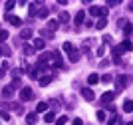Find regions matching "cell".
I'll return each instance as SVG.
<instances>
[{
  "instance_id": "obj_1",
  "label": "cell",
  "mask_w": 133,
  "mask_h": 125,
  "mask_svg": "<svg viewBox=\"0 0 133 125\" xmlns=\"http://www.w3.org/2000/svg\"><path fill=\"white\" fill-rule=\"evenodd\" d=\"M127 82H129L127 76H117L115 77V89H117V91H123L125 85H127Z\"/></svg>"
},
{
  "instance_id": "obj_2",
  "label": "cell",
  "mask_w": 133,
  "mask_h": 125,
  "mask_svg": "<svg viewBox=\"0 0 133 125\" xmlns=\"http://www.w3.org/2000/svg\"><path fill=\"white\" fill-rule=\"evenodd\" d=\"M32 97H34V91L30 87H22L20 89V101H30Z\"/></svg>"
},
{
  "instance_id": "obj_3",
  "label": "cell",
  "mask_w": 133,
  "mask_h": 125,
  "mask_svg": "<svg viewBox=\"0 0 133 125\" xmlns=\"http://www.w3.org/2000/svg\"><path fill=\"white\" fill-rule=\"evenodd\" d=\"M4 20L8 22V24H12V26H22V20H20L18 16H14V14H6Z\"/></svg>"
},
{
  "instance_id": "obj_4",
  "label": "cell",
  "mask_w": 133,
  "mask_h": 125,
  "mask_svg": "<svg viewBox=\"0 0 133 125\" xmlns=\"http://www.w3.org/2000/svg\"><path fill=\"white\" fill-rule=\"evenodd\" d=\"M82 97L85 99V101H94V99H95V93L91 91L89 87H83V89H82Z\"/></svg>"
},
{
  "instance_id": "obj_5",
  "label": "cell",
  "mask_w": 133,
  "mask_h": 125,
  "mask_svg": "<svg viewBox=\"0 0 133 125\" xmlns=\"http://www.w3.org/2000/svg\"><path fill=\"white\" fill-rule=\"evenodd\" d=\"M115 99V91H105L103 95H101V103H105V105H109L111 101Z\"/></svg>"
},
{
  "instance_id": "obj_6",
  "label": "cell",
  "mask_w": 133,
  "mask_h": 125,
  "mask_svg": "<svg viewBox=\"0 0 133 125\" xmlns=\"http://www.w3.org/2000/svg\"><path fill=\"white\" fill-rule=\"evenodd\" d=\"M40 6H42V4H30V6H28V14H30V16H38Z\"/></svg>"
},
{
  "instance_id": "obj_7",
  "label": "cell",
  "mask_w": 133,
  "mask_h": 125,
  "mask_svg": "<svg viewBox=\"0 0 133 125\" xmlns=\"http://www.w3.org/2000/svg\"><path fill=\"white\" fill-rule=\"evenodd\" d=\"M74 22H76L78 26H79V24H83V22H85V12H83V10H79L78 14H76V18H74Z\"/></svg>"
},
{
  "instance_id": "obj_8",
  "label": "cell",
  "mask_w": 133,
  "mask_h": 125,
  "mask_svg": "<svg viewBox=\"0 0 133 125\" xmlns=\"http://www.w3.org/2000/svg\"><path fill=\"white\" fill-rule=\"evenodd\" d=\"M44 48H46V40H42V38L34 40V50H44Z\"/></svg>"
},
{
  "instance_id": "obj_9",
  "label": "cell",
  "mask_w": 133,
  "mask_h": 125,
  "mask_svg": "<svg viewBox=\"0 0 133 125\" xmlns=\"http://www.w3.org/2000/svg\"><path fill=\"white\" fill-rule=\"evenodd\" d=\"M99 80H101V77L97 76V74H89V77H88V83H89V85H95V83L99 82Z\"/></svg>"
},
{
  "instance_id": "obj_10",
  "label": "cell",
  "mask_w": 133,
  "mask_h": 125,
  "mask_svg": "<svg viewBox=\"0 0 133 125\" xmlns=\"http://www.w3.org/2000/svg\"><path fill=\"white\" fill-rule=\"evenodd\" d=\"M62 48H64V52H66L68 56H70V54L74 52V50H76V48H74V44H72V42H64V46H62Z\"/></svg>"
},
{
  "instance_id": "obj_11",
  "label": "cell",
  "mask_w": 133,
  "mask_h": 125,
  "mask_svg": "<svg viewBox=\"0 0 133 125\" xmlns=\"http://www.w3.org/2000/svg\"><path fill=\"white\" fill-rule=\"evenodd\" d=\"M119 48H121L123 52H129V50H133V44L129 42V40H123V42H121V46H119Z\"/></svg>"
},
{
  "instance_id": "obj_12",
  "label": "cell",
  "mask_w": 133,
  "mask_h": 125,
  "mask_svg": "<svg viewBox=\"0 0 133 125\" xmlns=\"http://www.w3.org/2000/svg\"><path fill=\"white\" fill-rule=\"evenodd\" d=\"M36 119H38V113H36V111H34V113H28L26 115V123H36Z\"/></svg>"
},
{
  "instance_id": "obj_13",
  "label": "cell",
  "mask_w": 133,
  "mask_h": 125,
  "mask_svg": "<svg viewBox=\"0 0 133 125\" xmlns=\"http://www.w3.org/2000/svg\"><path fill=\"white\" fill-rule=\"evenodd\" d=\"M20 38H22V40H30V38H32V30H30V28L22 30V32H20Z\"/></svg>"
},
{
  "instance_id": "obj_14",
  "label": "cell",
  "mask_w": 133,
  "mask_h": 125,
  "mask_svg": "<svg viewBox=\"0 0 133 125\" xmlns=\"http://www.w3.org/2000/svg\"><path fill=\"white\" fill-rule=\"evenodd\" d=\"M44 121H46V123H52V121H56V113H54V111H48V113L44 115Z\"/></svg>"
},
{
  "instance_id": "obj_15",
  "label": "cell",
  "mask_w": 133,
  "mask_h": 125,
  "mask_svg": "<svg viewBox=\"0 0 133 125\" xmlns=\"http://www.w3.org/2000/svg\"><path fill=\"white\" fill-rule=\"evenodd\" d=\"M42 111H48V103H44V101H40L36 105V113H42Z\"/></svg>"
},
{
  "instance_id": "obj_16",
  "label": "cell",
  "mask_w": 133,
  "mask_h": 125,
  "mask_svg": "<svg viewBox=\"0 0 133 125\" xmlns=\"http://www.w3.org/2000/svg\"><path fill=\"white\" fill-rule=\"evenodd\" d=\"M123 111H127V113L133 111V101H131V99H127V101L123 103Z\"/></svg>"
},
{
  "instance_id": "obj_17",
  "label": "cell",
  "mask_w": 133,
  "mask_h": 125,
  "mask_svg": "<svg viewBox=\"0 0 133 125\" xmlns=\"http://www.w3.org/2000/svg\"><path fill=\"white\" fill-rule=\"evenodd\" d=\"M99 14H101L99 6H91V8H89V16H99Z\"/></svg>"
},
{
  "instance_id": "obj_18",
  "label": "cell",
  "mask_w": 133,
  "mask_h": 125,
  "mask_svg": "<svg viewBox=\"0 0 133 125\" xmlns=\"http://www.w3.org/2000/svg\"><path fill=\"white\" fill-rule=\"evenodd\" d=\"M52 80H54V76H44V77H40V85H48Z\"/></svg>"
},
{
  "instance_id": "obj_19",
  "label": "cell",
  "mask_w": 133,
  "mask_h": 125,
  "mask_svg": "<svg viewBox=\"0 0 133 125\" xmlns=\"http://www.w3.org/2000/svg\"><path fill=\"white\" fill-rule=\"evenodd\" d=\"M12 93H14V89H12L10 85H6L4 89H2V95H4V97H12Z\"/></svg>"
},
{
  "instance_id": "obj_20",
  "label": "cell",
  "mask_w": 133,
  "mask_h": 125,
  "mask_svg": "<svg viewBox=\"0 0 133 125\" xmlns=\"http://www.w3.org/2000/svg\"><path fill=\"white\" fill-rule=\"evenodd\" d=\"M105 24H107V18H99V20H97V24H95V28H97V30H103V28H105Z\"/></svg>"
},
{
  "instance_id": "obj_21",
  "label": "cell",
  "mask_w": 133,
  "mask_h": 125,
  "mask_svg": "<svg viewBox=\"0 0 133 125\" xmlns=\"http://www.w3.org/2000/svg\"><path fill=\"white\" fill-rule=\"evenodd\" d=\"M78 60H79V52H78V50H74L72 54H70V62H72V64H76Z\"/></svg>"
},
{
  "instance_id": "obj_22",
  "label": "cell",
  "mask_w": 133,
  "mask_h": 125,
  "mask_svg": "<svg viewBox=\"0 0 133 125\" xmlns=\"http://www.w3.org/2000/svg\"><path fill=\"white\" fill-rule=\"evenodd\" d=\"M68 20H70V14H68V12H62L60 18H58V22H62V24H66Z\"/></svg>"
},
{
  "instance_id": "obj_23",
  "label": "cell",
  "mask_w": 133,
  "mask_h": 125,
  "mask_svg": "<svg viewBox=\"0 0 133 125\" xmlns=\"http://www.w3.org/2000/svg\"><path fill=\"white\" fill-rule=\"evenodd\" d=\"M58 26H60V22H58V20H50V22H48V30H50V32L56 30Z\"/></svg>"
},
{
  "instance_id": "obj_24",
  "label": "cell",
  "mask_w": 133,
  "mask_h": 125,
  "mask_svg": "<svg viewBox=\"0 0 133 125\" xmlns=\"http://www.w3.org/2000/svg\"><path fill=\"white\" fill-rule=\"evenodd\" d=\"M38 16H40V18H48V8H46V6H40Z\"/></svg>"
},
{
  "instance_id": "obj_25",
  "label": "cell",
  "mask_w": 133,
  "mask_h": 125,
  "mask_svg": "<svg viewBox=\"0 0 133 125\" xmlns=\"http://www.w3.org/2000/svg\"><path fill=\"white\" fill-rule=\"evenodd\" d=\"M101 82H103V83L113 82V76H111V74H103V76H101Z\"/></svg>"
},
{
  "instance_id": "obj_26",
  "label": "cell",
  "mask_w": 133,
  "mask_h": 125,
  "mask_svg": "<svg viewBox=\"0 0 133 125\" xmlns=\"http://www.w3.org/2000/svg\"><path fill=\"white\" fill-rule=\"evenodd\" d=\"M30 54H34V46H24V56H30Z\"/></svg>"
},
{
  "instance_id": "obj_27",
  "label": "cell",
  "mask_w": 133,
  "mask_h": 125,
  "mask_svg": "<svg viewBox=\"0 0 133 125\" xmlns=\"http://www.w3.org/2000/svg\"><path fill=\"white\" fill-rule=\"evenodd\" d=\"M66 123H68V117H66V115H62V117L56 119V125H66Z\"/></svg>"
},
{
  "instance_id": "obj_28",
  "label": "cell",
  "mask_w": 133,
  "mask_h": 125,
  "mask_svg": "<svg viewBox=\"0 0 133 125\" xmlns=\"http://www.w3.org/2000/svg\"><path fill=\"white\" fill-rule=\"evenodd\" d=\"M95 117H97V121H105V111H97V113H95Z\"/></svg>"
},
{
  "instance_id": "obj_29",
  "label": "cell",
  "mask_w": 133,
  "mask_h": 125,
  "mask_svg": "<svg viewBox=\"0 0 133 125\" xmlns=\"http://www.w3.org/2000/svg\"><path fill=\"white\" fill-rule=\"evenodd\" d=\"M0 117H2L4 121H10V113H8V111H4V109L0 111Z\"/></svg>"
},
{
  "instance_id": "obj_30",
  "label": "cell",
  "mask_w": 133,
  "mask_h": 125,
  "mask_svg": "<svg viewBox=\"0 0 133 125\" xmlns=\"http://www.w3.org/2000/svg\"><path fill=\"white\" fill-rule=\"evenodd\" d=\"M4 40H8V32H6V30H0V44L4 42Z\"/></svg>"
},
{
  "instance_id": "obj_31",
  "label": "cell",
  "mask_w": 133,
  "mask_h": 125,
  "mask_svg": "<svg viewBox=\"0 0 133 125\" xmlns=\"http://www.w3.org/2000/svg\"><path fill=\"white\" fill-rule=\"evenodd\" d=\"M0 50H2V54H4V56H10L12 54V50L8 48V46H0Z\"/></svg>"
},
{
  "instance_id": "obj_32",
  "label": "cell",
  "mask_w": 133,
  "mask_h": 125,
  "mask_svg": "<svg viewBox=\"0 0 133 125\" xmlns=\"http://www.w3.org/2000/svg\"><path fill=\"white\" fill-rule=\"evenodd\" d=\"M20 85H22V83H20V80H14V82H12V89H18V87H20Z\"/></svg>"
},
{
  "instance_id": "obj_33",
  "label": "cell",
  "mask_w": 133,
  "mask_h": 125,
  "mask_svg": "<svg viewBox=\"0 0 133 125\" xmlns=\"http://www.w3.org/2000/svg\"><path fill=\"white\" fill-rule=\"evenodd\" d=\"M22 74H24V70H14V71H12V76H14V77H20Z\"/></svg>"
},
{
  "instance_id": "obj_34",
  "label": "cell",
  "mask_w": 133,
  "mask_h": 125,
  "mask_svg": "<svg viewBox=\"0 0 133 125\" xmlns=\"http://www.w3.org/2000/svg\"><path fill=\"white\" fill-rule=\"evenodd\" d=\"M14 6H16V4H14V2H6V10H8V14H10V10H12V8H14Z\"/></svg>"
},
{
  "instance_id": "obj_35",
  "label": "cell",
  "mask_w": 133,
  "mask_h": 125,
  "mask_svg": "<svg viewBox=\"0 0 133 125\" xmlns=\"http://www.w3.org/2000/svg\"><path fill=\"white\" fill-rule=\"evenodd\" d=\"M103 54H105V46H101V48H97V56H99V58H101V56H103Z\"/></svg>"
},
{
  "instance_id": "obj_36",
  "label": "cell",
  "mask_w": 133,
  "mask_h": 125,
  "mask_svg": "<svg viewBox=\"0 0 133 125\" xmlns=\"http://www.w3.org/2000/svg\"><path fill=\"white\" fill-rule=\"evenodd\" d=\"M103 44H111V36H103Z\"/></svg>"
},
{
  "instance_id": "obj_37",
  "label": "cell",
  "mask_w": 133,
  "mask_h": 125,
  "mask_svg": "<svg viewBox=\"0 0 133 125\" xmlns=\"http://www.w3.org/2000/svg\"><path fill=\"white\" fill-rule=\"evenodd\" d=\"M74 125H83V121L82 119H74Z\"/></svg>"
},
{
  "instance_id": "obj_38",
  "label": "cell",
  "mask_w": 133,
  "mask_h": 125,
  "mask_svg": "<svg viewBox=\"0 0 133 125\" xmlns=\"http://www.w3.org/2000/svg\"><path fill=\"white\" fill-rule=\"evenodd\" d=\"M4 71H6L4 68H0V77H4Z\"/></svg>"
},
{
  "instance_id": "obj_39",
  "label": "cell",
  "mask_w": 133,
  "mask_h": 125,
  "mask_svg": "<svg viewBox=\"0 0 133 125\" xmlns=\"http://www.w3.org/2000/svg\"><path fill=\"white\" fill-rule=\"evenodd\" d=\"M129 10H131V12H133V2H131V4H129Z\"/></svg>"
},
{
  "instance_id": "obj_40",
  "label": "cell",
  "mask_w": 133,
  "mask_h": 125,
  "mask_svg": "<svg viewBox=\"0 0 133 125\" xmlns=\"http://www.w3.org/2000/svg\"><path fill=\"white\" fill-rule=\"evenodd\" d=\"M127 125H133V121H129V123H127Z\"/></svg>"
},
{
  "instance_id": "obj_41",
  "label": "cell",
  "mask_w": 133,
  "mask_h": 125,
  "mask_svg": "<svg viewBox=\"0 0 133 125\" xmlns=\"http://www.w3.org/2000/svg\"><path fill=\"white\" fill-rule=\"evenodd\" d=\"M0 56H2V50H0Z\"/></svg>"
}]
</instances>
